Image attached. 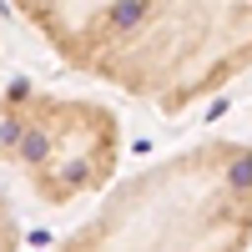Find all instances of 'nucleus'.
<instances>
[{
    "instance_id": "obj_1",
    "label": "nucleus",
    "mask_w": 252,
    "mask_h": 252,
    "mask_svg": "<svg viewBox=\"0 0 252 252\" xmlns=\"http://www.w3.org/2000/svg\"><path fill=\"white\" fill-rule=\"evenodd\" d=\"M252 146L197 141L141 166L56 252H247Z\"/></svg>"
},
{
    "instance_id": "obj_2",
    "label": "nucleus",
    "mask_w": 252,
    "mask_h": 252,
    "mask_svg": "<svg viewBox=\"0 0 252 252\" xmlns=\"http://www.w3.org/2000/svg\"><path fill=\"white\" fill-rule=\"evenodd\" d=\"M0 161H10L46 207H71L116 177L121 121L91 96L20 86L0 101Z\"/></svg>"
},
{
    "instance_id": "obj_3",
    "label": "nucleus",
    "mask_w": 252,
    "mask_h": 252,
    "mask_svg": "<svg viewBox=\"0 0 252 252\" xmlns=\"http://www.w3.org/2000/svg\"><path fill=\"white\" fill-rule=\"evenodd\" d=\"M10 5L71 71L116 86L126 61L177 10V0H10Z\"/></svg>"
},
{
    "instance_id": "obj_4",
    "label": "nucleus",
    "mask_w": 252,
    "mask_h": 252,
    "mask_svg": "<svg viewBox=\"0 0 252 252\" xmlns=\"http://www.w3.org/2000/svg\"><path fill=\"white\" fill-rule=\"evenodd\" d=\"M0 252H20V222L5 192H0Z\"/></svg>"
}]
</instances>
